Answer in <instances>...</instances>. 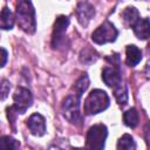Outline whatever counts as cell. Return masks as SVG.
<instances>
[{"instance_id": "1", "label": "cell", "mask_w": 150, "mask_h": 150, "mask_svg": "<svg viewBox=\"0 0 150 150\" xmlns=\"http://www.w3.org/2000/svg\"><path fill=\"white\" fill-rule=\"evenodd\" d=\"M35 12L29 0H20L16 6V20L20 28L27 33L35 30Z\"/></svg>"}, {"instance_id": "2", "label": "cell", "mask_w": 150, "mask_h": 150, "mask_svg": "<svg viewBox=\"0 0 150 150\" xmlns=\"http://www.w3.org/2000/svg\"><path fill=\"white\" fill-rule=\"evenodd\" d=\"M109 107V97L105 91L101 89H94L84 100L83 110L87 115H94L103 111Z\"/></svg>"}, {"instance_id": "3", "label": "cell", "mask_w": 150, "mask_h": 150, "mask_svg": "<svg viewBox=\"0 0 150 150\" xmlns=\"http://www.w3.org/2000/svg\"><path fill=\"white\" fill-rule=\"evenodd\" d=\"M80 95L79 94H71L68 95L62 103V111L64 117L71 122L76 123L81 121V112H80Z\"/></svg>"}, {"instance_id": "4", "label": "cell", "mask_w": 150, "mask_h": 150, "mask_svg": "<svg viewBox=\"0 0 150 150\" xmlns=\"http://www.w3.org/2000/svg\"><path fill=\"white\" fill-rule=\"evenodd\" d=\"M107 127L103 124L93 125L87 132V148L89 149H103L104 141L107 138Z\"/></svg>"}, {"instance_id": "5", "label": "cell", "mask_w": 150, "mask_h": 150, "mask_svg": "<svg viewBox=\"0 0 150 150\" xmlns=\"http://www.w3.org/2000/svg\"><path fill=\"white\" fill-rule=\"evenodd\" d=\"M117 34H118V32L115 28V26L111 22L105 21L94 30V33L91 35V39L95 43L103 45V43H107V42L115 41L116 38H117Z\"/></svg>"}, {"instance_id": "6", "label": "cell", "mask_w": 150, "mask_h": 150, "mask_svg": "<svg viewBox=\"0 0 150 150\" xmlns=\"http://www.w3.org/2000/svg\"><path fill=\"white\" fill-rule=\"evenodd\" d=\"M13 100H14L13 109L19 114H23L32 105V102H33L30 91L22 87L16 89L15 94L13 95Z\"/></svg>"}, {"instance_id": "7", "label": "cell", "mask_w": 150, "mask_h": 150, "mask_svg": "<svg viewBox=\"0 0 150 150\" xmlns=\"http://www.w3.org/2000/svg\"><path fill=\"white\" fill-rule=\"evenodd\" d=\"M69 25V19L67 16H59L54 25V33H53V47H59L62 42H64V33L67 26Z\"/></svg>"}, {"instance_id": "8", "label": "cell", "mask_w": 150, "mask_h": 150, "mask_svg": "<svg viewBox=\"0 0 150 150\" xmlns=\"http://www.w3.org/2000/svg\"><path fill=\"white\" fill-rule=\"evenodd\" d=\"M102 79L104 83L111 88H115L122 83L121 73L117 67H107L102 71Z\"/></svg>"}, {"instance_id": "9", "label": "cell", "mask_w": 150, "mask_h": 150, "mask_svg": "<svg viewBox=\"0 0 150 150\" xmlns=\"http://www.w3.org/2000/svg\"><path fill=\"white\" fill-rule=\"evenodd\" d=\"M27 125L33 135L42 136L46 132V121L40 114H33L27 120Z\"/></svg>"}, {"instance_id": "10", "label": "cell", "mask_w": 150, "mask_h": 150, "mask_svg": "<svg viewBox=\"0 0 150 150\" xmlns=\"http://www.w3.org/2000/svg\"><path fill=\"white\" fill-rule=\"evenodd\" d=\"M135 35L139 40H146L150 38V20L146 18H138V20L131 26Z\"/></svg>"}, {"instance_id": "11", "label": "cell", "mask_w": 150, "mask_h": 150, "mask_svg": "<svg viewBox=\"0 0 150 150\" xmlns=\"http://www.w3.org/2000/svg\"><path fill=\"white\" fill-rule=\"evenodd\" d=\"M76 14H77V18H79V21L81 22V25L86 26L90 21V19L93 18V15L95 14V11L90 4L83 1V2H80L77 5Z\"/></svg>"}, {"instance_id": "12", "label": "cell", "mask_w": 150, "mask_h": 150, "mask_svg": "<svg viewBox=\"0 0 150 150\" xmlns=\"http://www.w3.org/2000/svg\"><path fill=\"white\" fill-rule=\"evenodd\" d=\"M142 60V52L134 45H129L127 47V63L130 67L136 66Z\"/></svg>"}, {"instance_id": "13", "label": "cell", "mask_w": 150, "mask_h": 150, "mask_svg": "<svg viewBox=\"0 0 150 150\" xmlns=\"http://www.w3.org/2000/svg\"><path fill=\"white\" fill-rule=\"evenodd\" d=\"M14 25V16L13 13L11 12V9H8L7 7L2 8L1 12V19H0V26L2 29H11Z\"/></svg>"}, {"instance_id": "14", "label": "cell", "mask_w": 150, "mask_h": 150, "mask_svg": "<svg viewBox=\"0 0 150 150\" xmlns=\"http://www.w3.org/2000/svg\"><path fill=\"white\" fill-rule=\"evenodd\" d=\"M123 120L125 125L130 127V128H135L138 124V112L136 111L135 108H130L129 110H127L123 115Z\"/></svg>"}, {"instance_id": "15", "label": "cell", "mask_w": 150, "mask_h": 150, "mask_svg": "<svg viewBox=\"0 0 150 150\" xmlns=\"http://www.w3.org/2000/svg\"><path fill=\"white\" fill-rule=\"evenodd\" d=\"M122 16L128 25L132 26L138 20V12L135 7H128L122 12Z\"/></svg>"}, {"instance_id": "16", "label": "cell", "mask_w": 150, "mask_h": 150, "mask_svg": "<svg viewBox=\"0 0 150 150\" xmlns=\"http://www.w3.org/2000/svg\"><path fill=\"white\" fill-rule=\"evenodd\" d=\"M114 94H115V97L117 100V102L120 104H127V101H128V91H127V87L125 86H122V83L117 87L114 88Z\"/></svg>"}, {"instance_id": "17", "label": "cell", "mask_w": 150, "mask_h": 150, "mask_svg": "<svg viewBox=\"0 0 150 150\" xmlns=\"http://www.w3.org/2000/svg\"><path fill=\"white\" fill-rule=\"evenodd\" d=\"M135 148H136L135 141H134V138H132L130 135H128V134L123 135V136L120 138L118 143H117V149H127V150H129V149H135Z\"/></svg>"}, {"instance_id": "18", "label": "cell", "mask_w": 150, "mask_h": 150, "mask_svg": "<svg viewBox=\"0 0 150 150\" xmlns=\"http://www.w3.org/2000/svg\"><path fill=\"white\" fill-rule=\"evenodd\" d=\"M88 86H89L88 76H87V75H83V76L80 77L79 81L75 83V90H76V94H79V95L81 96L82 93L88 88Z\"/></svg>"}, {"instance_id": "19", "label": "cell", "mask_w": 150, "mask_h": 150, "mask_svg": "<svg viewBox=\"0 0 150 150\" xmlns=\"http://www.w3.org/2000/svg\"><path fill=\"white\" fill-rule=\"evenodd\" d=\"M1 146L4 149H18L20 146V143L8 136H4L1 138Z\"/></svg>"}, {"instance_id": "20", "label": "cell", "mask_w": 150, "mask_h": 150, "mask_svg": "<svg viewBox=\"0 0 150 150\" xmlns=\"http://www.w3.org/2000/svg\"><path fill=\"white\" fill-rule=\"evenodd\" d=\"M2 84H1V100H5L6 98V96H7V94H8V91H9V88H11V86H9V82L7 81V80H2V82H1Z\"/></svg>"}, {"instance_id": "21", "label": "cell", "mask_w": 150, "mask_h": 150, "mask_svg": "<svg viewBox=\"0 0 150 150\" xmlns=\"http://www.w3.org/2000/svg\"><path fill=\"white\" fill-rule=\"evenodd\" d=\"M1 52H2V63H1V67H4L5 63H6V60H7V52H6L5 48H1Z\"/></svg>"}, {"instance_id": "22", "label": "cell", "mask_w": 150, "mask_h": 150, "mask_svg": "<svg viewBox=\"0 0 150 150\" xmlns=\"http://www.w3.org/2000/svg\"><path fill=\"white\" fill-rule=\"evenodd\" d=\"M148 54H149V55H150V43H149V45H148Z\"/></svg>"}]
</instances>
